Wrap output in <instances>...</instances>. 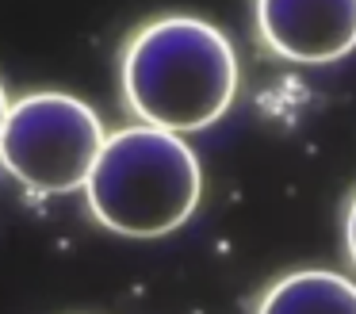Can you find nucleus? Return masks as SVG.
I'll list each match as a JSON object with an SVG mask.
<instances>
[{"label":"nucleus","instance_id":"1","mask_svg":"<svg viewBox=\"0 0 356 314\" xmlns=\"http://www.w3.org/2000/svg\"><path fill=\"white\" fill-rule=\"evenodd\" d=\"M123 96L138 123L192 134L230 111L238 96V54L200 15H161L123 50Z\"/></svg>","mask_w":356,"mask_h":314},{"label":"nucleus","instance_id":"2","mask_svg":"<svg viewBox=\"0 0 356 314\" xmlns=\"http://www.w3.org/2000/svg\"><path fill=\"white\" fill-rule=\"evenodd\" d=\"M85 196L96 222L111 234L161 237L200 207L203 168L180 134L138 123L104 138Z\"/></svg>","mask_w":356,"mask_h":314},{"label":"nucleus","instance_id":"3","mask_svg":"<svg viewBox=\"0 0 356 314\" xmlns=\"http://www.w3.org/2000/svg\"><path fill=\"white\" fill-rule=\"evenodd\" d=\"M108 138L92 104L70 92H31L8 107L0 130V165L39 196L85 188Z\"/></svg>","mask_w":356,"mask_h":314},{"label":"nucleus","instance_id":"4","mask_svg":"<svg viewBox=\"0 0 356 314\" xmlns=\"http://www.w3.org/2000/svg\"><path fill=\"white\" fill-rule=\"evenodd\" d=\"M257 31L287 61H337L356 50V0H257Z\"/></svg>","mask_w":356,"mask_h":314},{"label":"nucleus","instance_id":"5","mask_svg":"<svg viewBox=\"0 0 356 314\" xmlns=\"http://www.w3.org/2000/svg\"><path fill=\"white\" fill-rule=\"evenodd\" d=\"M257 314H356V283L330 268H302L272 283Z\"/></svg>","mask_w":356,"mask_h":314},{"label":"nucleus","instance_id":"6","mask_svg":"<svg viewBox=\"0 0 356 314\" xmlns=\"http://www.w3.org/2000/svg\"><path fill=\"white\" fill-rule=\"evenodd\" d=\"M345 249H348V260L356 265V196L345 211Z\"/></svg>","mask_w":356,"mask_h":314},{"label":"nucleus","instance_id":"7","mask_svg":"<svg viewBox=\"0 0 356 314\" xmlns=\"http://www.w3.org/2000/svg\"><path fill=\"white\" fill-rule=\"evenodd\" d=\"M8 107H12V100L4 92V84H0V130H4V119H8Z\"/></svg>","mask_w":356,"mask_h":314}]
</instances>
